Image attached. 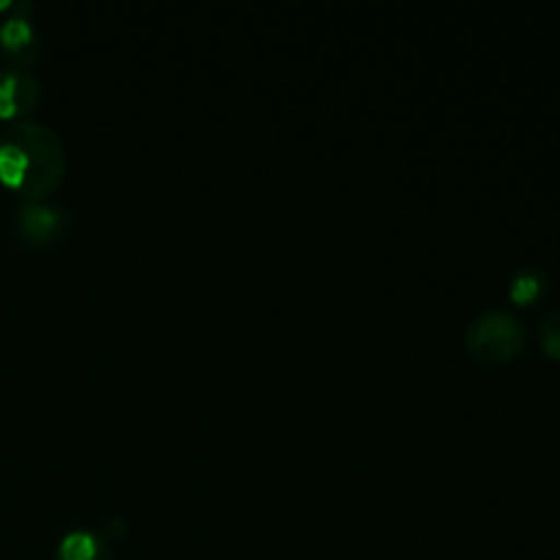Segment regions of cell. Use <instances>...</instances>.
Wrapping results in <instances>:
<instances>
[{"label": "cell", "mask_w": 560, "mask_h": 560, "mask_svg": "<svg viewBox=\"0 0 560 560\" xmlns=\"http://www.w3.org/2000/svg\"><path fill=\"white\" fill-rule=\"evenodd\" d=\"M528 328L509 310H487L465 328V348L481 364H506L525 350Z\"/></svg>", "instance_id": "cell-2"}, {"label": "cell", "mask_w": 560, "mask_h": 560, "mask_svg": "<svg viewBox=\"0 0 560 560\" xmlns=\"http://www.w3.org/2000/svg\"><path fill=\"white\" fill-rule=\"evenodd\" d=\"M31 14V3H16L11 14L0 20V60L9 69L31 71V66L42 58V33Z\"/></svg>", "instance_id": "cell-4"}, {"label": "cell", "mask_w": 560, "mask_h": 560, "mask_svg": "<svg viewBox=\"0 0 560 560\" xmlns=\"http://www.w3.org/2000/svg\"><path fill=\"white\" fill-rule=\"evenodd\" d=\"M44 98V88L38 77L27 69H9L0 66V120H27L36 113Z\"/></svg>", "instance_id": "cell-5"}, {"label": "cell", "mask_w": 560, "mask_h": 560, "mask_svg": "<svg viewBox=\"0 0 560 560\" xmlns=\"http://www.w3.org/2000/svg\"><path fill=\"white\" fill-rule=\"evenodd\" d=\"M547 290V273L541 268L528 266L520 268L512 277V284H509V299L517 306H530L545 295Z\"/></svg>", "instance_id": "cell-7"}, {"label": "cell", "mask_w": 560, "mask_h": 560, "mask_svg": "<svg viewBox=\"0 0 560 560\" xmlns=\"http://www.w3.org/2000/svg\"><path fill=\"white\" fill-rule=\"evenodd\" d=\"M71 228V217L63 206L47 200L20 202L14 211V233L16 238L33 249H47L66 238Z\"/></svg>", "instance_id": "cell-3"}, {"label": "cell", "mask_w": 560, "mask_h": 560, "mask_svg": "<svg viewBox=\"0 0 560 560\" xmlns=\"http://www.w3.org/2000/svg\"><path fill=\"white\" fill-rule=\"evenodd\" d=\"M66 175V148L42 120H16L0 131V184L22 202L47 200Z\"/></svg>", "instance_id": "cell-1"}, {"label": "cell", "mask_w": 560, "mask_h": 560, "mask_svg": "<svg viewBox=\"0 0 560 560\" xmlns=\"http://www.w3.org/2000/svg\"><path fill=\"white\" fill-rule=\"evenodd\" d=\"M16 3H11V0H0V11H11Z\"/></svg>", "instance_id": "cell-9"}, {"label": "cell", "mask_w": 560, "mask_h": 560, "mask_svg": "<svg viewBox=\"0 0 560 560\" xmlns=\"http://www.w3.org/2000/svg\"><path fill=\"white\" fill-rule=\"evenodd\" d=\"M55 560H113V550L98 530L71 528L58 541Z\"/></svg>", "instance_id": "cell-6"}, {"label": "cell", "mask_w": 560, "mask_h": 560, "mask_svg": "<svg viewBox=\"0 0 560 560\" xmlns=\"http://www.w3.org/2000/svg\"><path fill=\"white\" fill-rule=\"evenodd\" d=\"M539 342L541 350H545L552 361H560V310L547 312V315L541 317Z\"/></svg>", "instance_id": "cell-8"}]
</instances>
